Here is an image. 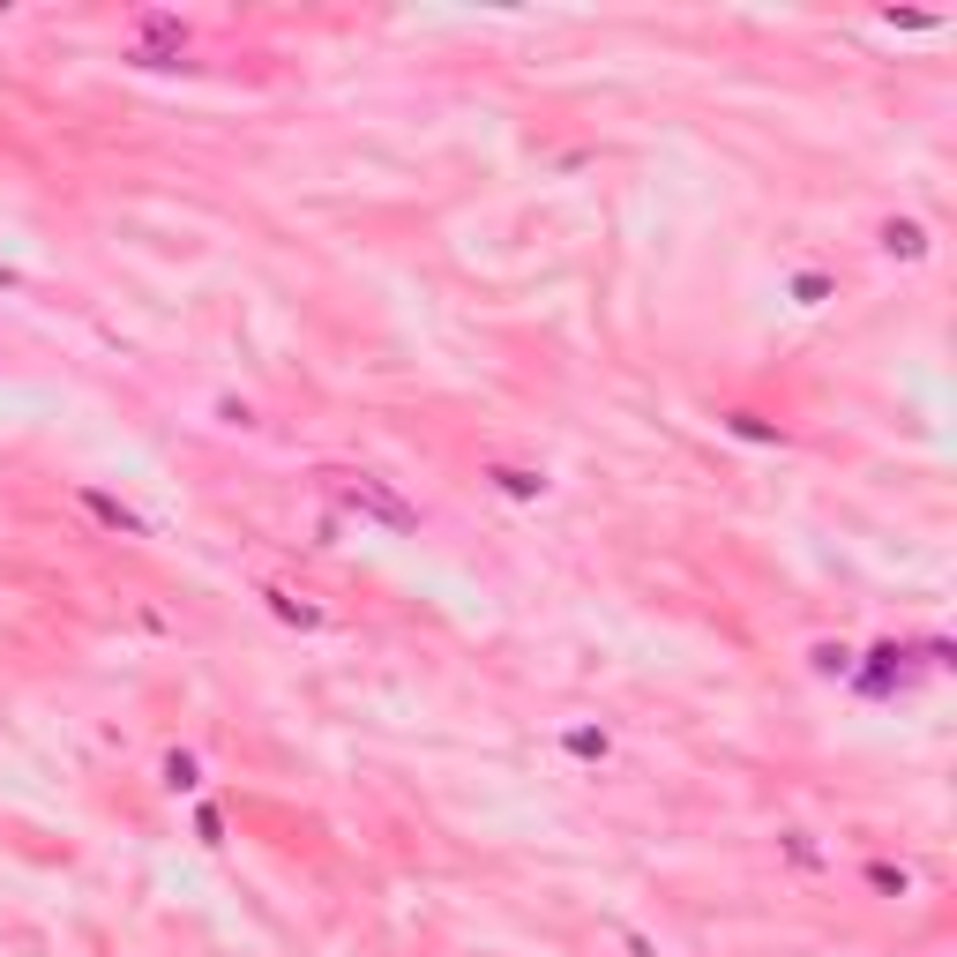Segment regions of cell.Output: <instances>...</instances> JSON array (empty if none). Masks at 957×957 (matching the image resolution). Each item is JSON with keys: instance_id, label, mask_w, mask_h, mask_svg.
Listing matches in <instances>:
<instances>
[{"instance_id": "1", "label": "cell", "mask_w": 957, "mask_h": 957, "mask_svg": "<svg viewBox=\"0 0 957 957\" xmlns=\"http://www.w3.org/2000/svg\"><path fill=\"white\" fill-rule=\"evenodd\" d=\"M337 494H344V501H352V509H359V516H382V524H389V531H412V524H419V516H412V509H404V501H397V494H382V486H374V479H337Z\"/></svg>"}, {"instance_id": "2", "label": "cell", "mask_w": 957, "mask_h": 957, "mask_svg": "<svg viewBox=\"0 0 957 957\" xmlns=\"http://www.w3.org/2000/svg\"><path fill=\"white\" fill-rule=\"evenodd\" d=\"M262 599H270V606H277V614H285V621H300V629H322V606H307V599H292V591H277V584H270V591H262Z\"/></svg>"}, {"instance_id": "3", "label": "cell", "mask_w": 957, "mask_h": 957, "mask_svg": "<svg viewBox=\"0 0 957 957\" xmlns=\"http://www.w3.org/2000/svg\"><path fill=\"white\" fill-rule=\"evenodd\" d=\"M165 786H172V793H195V786H202V763L187 756V748H172V756H165Z\"/></svg>"}, {"instance_id": "4", "label": "cell", "mask_w": 957, "mask_h": 957, "mask_svg": "<svg viewBox=\"0 0 957 957\" xmlns=\"http://www.w3.org/2000/svg\"><path fill=\"white\" fill-rule=\"evenodd\" d=\"M83 509L98 516V524H113V531H143V516H135V509H120V501H105V494H83Z\"/></svg>"}, {"instance_id": "5", "label": "cell", "mask_w": 957, "mask_h": 957, "mask_svg": "<svg viewBox=\"0 0 957 957\" xmlns=\"http://www.w3.org/2000/svg\"><path fill=\"white\" fill-rule=\"evenodd\" d=\"M494 486H501V494H516V501L546 494V479H539V472H516V464H494Z\"/></svg>"}, {"instance_id": "6", "label": "cell", "mask_w": 957, "mask_h": 957, "mask_svg": "<svg viewBox=\"0 0 957 957\" xmlns=\"http://www.w3.org/2000/svg\"><path fill=\"white\" fill-rule=\"evenodd\" d=\"M883 247H890V255H928V232L905 217V225H883Z\"/></svg>"}, {"instance_id": "7", "label": "cell", "mask_w": 957, "mask_h": 957, "mask_svg": "<svg viewBox=\"0 0 957 957\" xmlns=\"http://www.w3.org/2000/svg\"><path fill=\"white\" fill-rule=\"evenodd\" d=\"M606 748H614V741H606V733H591V726L569 733V756H584V763H606Z\"/></svg>"}, {"instance_id": "8", "label": "cell", "mask_w": 957, "mask_h": 957, "mask_svg": "<svg viewBox=\"0 0 957 957\" xmlns=\"http://www.w3.org/2000/svg\"><path fill=\"white\" fill-rule=\"evenodd\" d=\"M868 883H875V890H905V868H890V860H875V868H868Z\"/></svg>"}, {"instance_id": "9", "label": "cell", "mask_w": 957, "mask_h": 957, "mask_svg": "<svg viewBox=\"0 0 957 957\" xmlns=\"http://www.w3.org/2000/svg\"><path fill=\"white\" fill-rule=\"evenodd\" d=\"M815 666H823V673H845L853 658H845V643H823V651H815Z\"/></svg>"}]
</instances>
